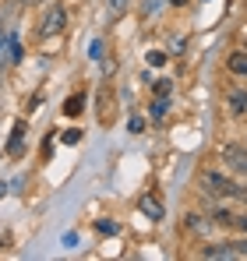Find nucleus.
<instances>
[{"label": "nucleus", "mask_w": 247, "mask_h": 261, "mask_svg": "<svg viewBox=\"0 0 247 261\" xmlns=\"http://www.w3.org/2000/svg\"><path fill=\"white\" fill-rule=\"evenodd\" d=\"M169 4H187V0H169Z\"/></svg>", "instance_id": "412c9836"}, {"label": "nucleus", "mask_w": 247, "mask_h": 261, "mask_svg": "<svg viewBox=\"0 0 247 261\" xmlns=\"http://www.w3.org/2000/svg\"><path fill=\"white\" fill-rule=\"evenodd\" d=\"M138 208H141L145 216L152 219V222H159V219L166 216V208L159 205V201H156V198H141V201H138Z\"/></svg>", "instance_id": "0eeeda50"}, {"label": "nucleus", "mask_w": 247, "mask_h": 261, "mask_svg": "<svg viewBox=\"0 0 247 261\" xmlns=\"http://www.w3.org/2000/svg\"><path fill=\"white\" fill-rule=\"evenodd\" d=\"M78 141H82V130H78V127H71V130L60 134V145H78Z\"/></svg>", "instance_id": "9b49d317"}, {"label": "nucleus", "mask_w": 247, "mask_h": 261, "mask_svg": "<svg viewBox=\"0 0 247 261\" xmlns=\"http://www.w3.org/2000/svg\"><path fill=\"white\" fill-rule=\"evenodd\" d=\"M4 194H7V184H4V180H0V198H4Z\"/></svg>", "instance_id": "aec40b11"}, {"label": "nucleus", "mask_w": 247, "mask_h": 261, "mask_svg": "<svg viewBox=\"0 0 247 261\" xmlns=\"http://www.w3.org/2000/svg\"><path fill=\"white\" fill-rule=\"evenodd\" d=\"M202 187H205L208 194H223V198H247L244 187H237V184H230L223 173H215V170H205L202 173Z\"/></svg>", "instance_id": "f257e3e1"}, {"label": "nucleus", "mask_w": 247, "mask_h": 261, "mask_svg": "<svg viewBox=\"0 0 247 261\" xmlns=\"http://www.w3.org/2000/svg\"><path fill=\"white\" fill-rule=\"evenodd\" d=\"M202 254L205 258H237V244H208Z\"/></svg>", "instance_id": "423d86ee"}, {"label": "nucleus", "mask_w": 247, "mask_h": 261, "mask_svg": "<svg viewBox=\"0 0 247 261\" xmlns=\"http://www.w3.org/2000/svg\"><path fill=\"white\" fill-rule=\"evenodd\" d=\"M166 110H169V99H166V95H159V99L152 102V120H163Z\"/></svg>", "instance_id": "9d476101"}, {"label": "nucleus", "mask_w": 247, "mask_h": 261, "mask_svg": "<svg viewBox=\"0 0 247 261\" xmlns=\"http://www.w3.org/2000/svg\"><path fill=\"white\" fill-rule=\"evenodd\" d=\"M99 233H106V237H113V233H117V222H99Z\"/></svg>", "instance_id": "ddd939ff"}, {"label": "nucleus", "mask_w": 247, "mask_h": 261, "mask_svg": "<svg viewBox=\"0 0 247 261\" xmlns=\"http://www.w3.org/2000/svg\"><path fill=\"white\" fill-rule=\"evenodd\" d=\"M230 226H240V229L247 233V216H233V222H230Z\"/></svg>", "instance_id": "a211bd4d"}, {"label": "nucleus", "mask_w": 247, "mask_h": 261, "mask_svg": "<svg viewBox=\"0 0 247 261\" xmlns=\"http://www.w3.org/2000/svg\"><path fill=\"white\" fill-rule=\"evenodd\" d=\"M82 110H85V92H78V95H71V99L64 102V113H67V117H78Z\"/></svg>", "instance_id": "1a4fd4ad"}, {"label": "nucleus", "mask_w": 247, "mask_h": 261, "mask_svg": "<svg viewBox=\"0 0 247 261\" xmlns=\"http://www.w3.org/2000/svg\"><path fill=\"white\" fill-rule=\"evenodd\" d=\"M219 159H223L230 170H237V173H247V148H244V145H223Z\"/></svg>", "instance_id": "f03ea898"}, {"label": "nucleus", "mask_w": 247, "mask_h": 261, "mask_svg": "<svg viewBox=\"0 0 247 261\" xmlns=\"http://www.w3.org/2000/svg\"><path fill=\"white\" fill-rule=\"evenodd\" d=\"M163 60H166V53H149V64H152V67H159Z\"/></svg>", "instance_id": "4468645a"}, {"label": "nucleus", "mask_w": 247, "mask_h": 261, "mask_svg": "<svg viewBox=\"0 0 247 261\" xmlns=\"http://www.w3.org/2000/svg\"><path fill=\"white\" fill-rule=\"evenodd\" d=\"M159 7H163V0H145V11H149V14H152V11H159Z\"/></svg>", "instance_id": "dca6fc26"}, {"label": "nucleus", "mask_w": 247, "mask_h": 261, "mask_svg": "<svg viewBox=\"0 0 247 261\" xmlns=\"http://www.w3.org/2000/svg\"><path fill=\"white\" fill-rule=\"evenodd\" d=\"M124 4H127V0H110V7H113V11H120Z\"/></svg>", "instance_id": "6ab92c4d"}, {"label": "nucleus", "mask_w": 247, "mask_h": 261, "mask_svg": "<svg viewBox=\"0 0 247 261\" xmlns=\"http://www.w3.org/2000/svg\"><path fill=\"white\" fill-rule=\"evenodd\" d=\"M226 64H230V71H233V74H240V78H247V53H244V49L230 53V60H226Z\"/></svg>", "instance_id": "6e6552de"}, {"label": "nucleus", "mask_w": 247, "mask_h": 261, "mask_svg": "<svg viewBox=\"0 0 247 261\" xmlns=\"http://www.w3.org/2000/svg\"><path fill=\"white\" fill-rule=\"evenodd\" d=\"M156 95H169V82H156Z\"/></svg>", "instance_id": "f3484780"}, {"label": "nucleus", "mask_w": 247, "mask_h": 261, "mask_svg": "<svg viewBox=\"0 0 247 261\" xmlns=\"http://www.w3.org/2000/svg\"><path fill=\"white\" fill-rule=\"evenodd\" d=\"M226 106H230L233 117H244V113H247V92H244V88L230 92V95H226Z\"/></svg>", "instance_id": "39448f33"}, {"label": "nucleus", "mask_w": 247, "mask_h": 261, "mask_svg": "<svg viewBox=\"0 0 247 261\" xmlns=\"http://www.w3.org/2000/svg\"><path fill=\"white\" fill-rule=\"evenodd\" d=\"M88 57H92V60H103V39H92V43H88Z\"/></svg>", "instance_id": "f8f14e48"}, {"label": "nucleus", "mask_w": 247, "mask_h": 261, "mask_svg": "<svg viewBox=\"0 0 247 261\" xmlns=\"http://www.w3.org/2000/svg\"><path fill=\"white\" fill-rule=\"evenodd\" d=\"M187 226H191V229H205V222H202V216H191V219H187Z\"/></svg>", "instance_id": "2eb2a0df"}, {"label": "nucleus", "mask_w": 247, "mask_h": 261, "mask_svg": "<svg viewBox=\"0 0 247 261\" xmlns=\"http://www.w3.org/2000/svg\"><path fill=\"white\" fill-rule=\"evenodd\" d=\"M64 18H67V11H64V7H50V14H46V25L39 29V36H42V39L57 36V32L64 29Z\"/></svg>", "instance_id": "7ed1b4c3"}, {"label": "nucleus", "mask_w": 247, "mask_h": 261, "mask_svg": "<svg viewBox=\"0 0 247 261\" xmlns=\"http://www.w3.org/2000/svg\"><path fill=\"white\" fill-rule=\"evenodd\" d=\"M21 152H25V124L18 120V124H14V134H11V141H7V155L18 159Z\"/></svg>", "instance_id": "20e7f679"}]
</instances>
